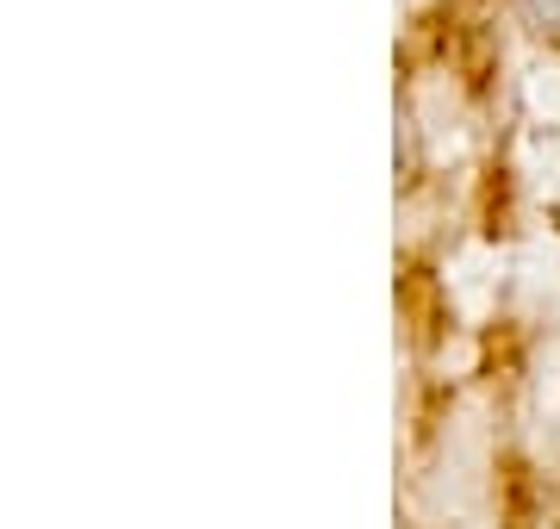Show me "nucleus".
Wrapping results in <instances>:
<instances>
[{
  "label": "nucleus",
  "instance_id": "f257e3e1",
  "mask_svg": "<svg viewBox=\"0 0 560 529\" xmlns=\"http://www.w3.org/2000/svg\"><path fill=\"white\" fill-rule=\"evenodd\" d=\"M517 13L536 25L541 38H555V44H560V0H517Z\"/></svg>",
  "mask_w": 560,
  "mask_h": 529
}]
</instances>
